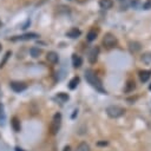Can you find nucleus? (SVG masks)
Here are the masks:
<instances>
[{"label": "nucleus", "instance_id": "nucleus-1", "mask_svg": "<svg viewBox=\"0 0 151 151\" xmlns=\"http://www.w3.org/2000/svg\"><path fill=\"white\" fill-rule=\"evenodd\" d=\"M85 79H86V81H87L92 87H94L96 90H98V91L105 93V90H104V87H103V84H101L100 79L97 77V74L94 73L93 70H91V68L85 70Z\"/></svg>", "mask_w": 151, "mask_h": 151}, {"label": "nucleus", "instance_id": "nucleus-2", "mask_svg": "<svg viewBox=\"0 0 151 151\" xmlns=\"http://www.w3.org/2000/svg\"><path fill=\"white\" fill-rule=\"evenodd\" d=\"M125 112V109L118 105H111L106 109V113L110 118H118L120 116H123Z\"/></svg>", "mask_w": 151, "mask_h": 151}, {"label": "nucleus", "instance_id": "nucleus-3", "mask_svg": "<svg viewBox=\"0 0 151 151\" xmlns=\"http://www.w3.org/2000/svg\"><path fill=\"white\" fill-rule=\"evenodd\" d=\"M60 125H61V114L59 112H57L53 118H52V122H51V126H50V130H51V133L52 134H57L59 129H60Z\"/></svg>", "mask_w": 151, "mask_h": 151}, {"label": "nucleus", "instance_id": "nucleus-4", "mask_svg": "<svg viewBox=\"0 0 151 151\" xmlns=\"http://www.w3.org/2000/svg\"><path fill=\"white\" fill-rule=\"evenodd\" d=\"M116 44H117V38L111 33H106L103 39V45L106 48H112L116 46Z\"/></svg>", "mask_w": 151, "mask_h": 151}, {"label": "nucleus", "instance_id": "nucleus-5", "mask_svg": "<svg viewBox=\"0 0 151 151\" xmlns=\"http://www.w3.org/2000/svg\"><path fill=\"white\" fill-rule=\"evenodd\" d=\"M98 54H99V47H98V46L92 47V48L90 50V52H88V55H87L88 61H90L91 64H94V63L97 61V59H98Z\"/></svg>", "mask_w": 151, "mask_h": 151}, {"label": "nucleus", "instance_id": "nucleus-6", "mask_svg": "<svg viewBox=\"0 0 151 151\" xmlns=\"http://www.w3.org/2000/svg\"><path fill=\"white\" fill-rule=\"evenodd\" d=\"M39 35L37 33H25L22 35H17L14 38H12L13 41H17V40H22V41H26V40H32V39H35L38 38Z\"/></svg>", "mask_w": 151, "mask_h": 151}, {"label": "nucleus", "instance_id": "nucleus-7", "mask_svg": "<svg viewBox=\"0 0 151 151\" xmlns=\"http://www.w3.org/2000/svg\"><path fill=\"white\" fill-rule=\"evenodd\" d=\"M27 87V85L22 81H11V88L14 92H22L25 91Z\"/></svg>", "mask_w": 151, "mask_h": 151}, {"label": "nucleus", "instance_id": "nucleus-8", "mask_svg": "<svg viewBox=\"0 0 151 151\" xmlns=\"http://www.w3.org/2000/svg\"><path fill=\"white\" fill-rule=\"evenodd\" d=\"M46 59H47L51 64H57L58 60H59V57H58V54H57L55 52L51 51V52H48V53L46 54Z\"/></svg>", "mask_w": 151, "mask_h": 151}, {"label": "nucleus", "instance_id": "nucleus-9", "mask_svg": "<svg viewBox=\"0 0 151 151\" xmlns=\"http://www.w3.org/2000/svg\"><path fill=\"white\" fill-rule=\"evenodd\" d=\"M80 31L78 29V28H76V27H73V28H71L70 31H67L66 32V35L68 37V38H72V39H76V38H78L79 35H80Z\"/></svg>", "mask_w": 151, "mask_h": 151}, {"label": "nucleus", "instance_id": "nucleus-10", "mask_svg": "<svg viewBox=\"0 0 151 151\" xmlns=\"http://www.w3.org/2000/svg\"><path fill=\"white\" fill-rule=\"evenodd\" d=\"M72 64H73V66L77 68V67H80L81 66V64H83V59L78 55V54H72Z\"/></svg>", "mask_w": 151, "mask_h": 151}, {"label": "nucleus", "instance_id": "nucleus-11", "mask_svg": "<svg viewBox=\"0 0 151 151\" xmlns=\"http://www.w3.org/2000/svg\"><path fill=\"white\" fill-rule=\"evenodd\" d=\"M150 77H151V71H139V79L143 83L147 81L150 79Z\"/></svg>", "mask_w": 151, "mask_h": 151}, {"label": "nucleus", "instance_id": "nucleus-12", "mask_svg": "<svg viewBox=\"0 0 151 151\" xmlns=\"http://www.w3.org/2000/svg\"><path fill=\"white\" fill-rule=\"evenodd\" d=\"M11 125H12V127H13V130H14L15 132H19L20 129H21V126H20V120H19L17 117H13V118H12Z\"/></svg>", "mask_w": 151, "mask_h": 151}, {"label": "nucleus", "instance_id": "nucleus-13", "mask_svg": "<svg viewBox=\"0 0 151 151\" xmlns=\"http://www.w3.org/2000/svg\"><path fill=\"white\" fill-rule=\"evenodd\" d=\"M79 77L77 76V77H73L71 80H70V83H68V87L71 88V90H74L77 86H78V84H79Z\"/></svg>", "mask_w": 151, "mask_h": 151}, {"label": "nucleus", "instance_id": "nucleus-14", "mask_svg": "<svg viewBox=\"0 0 151 151\" xmlns=\"http://www.w3.org/2000/svg\"><path fill=\"white\" fill-rule=\"evenodd\" d=\"M129 47H130V51L131 52H137L140 50V44L139 42H136V41H130L129 42Z\"/></svg>", "mask_w": 151, "mask_h": 151}, {"label": "nucleus", "instance_id": "nucleus-15", "mask_svg": "<svg viewBox=\"0 0 151 151\" xmlns=\"http://www.w3.org/2000/svg\"><path fill=\"white\" fill-rule=\"evenodd\" d=\"M76 151H91V149H90V146H88V144H87V143L81 142L80 144H78V146H77Z\"/></svg>", "mask_w": 151, "mask_h": 151}, {"label": "nucleus", "instance_id": "nucleus-16", "mask_svg": "<svg viewBox=\"0 0 151 151\" xmlns=\"http://www.w3.org/2000/svg\"><path fill=\"white\" fill-rule=\"evenodd\" d=\"M99 5L101 8H105V9H109L112 7V1L111 0H100L99 1Z\"/></svg>", "mask_w": 151, "mask_h": 151}, {"label": "nucleus", "instance_id": "nucleus-17", "mask_svg": "<svg viewBox=\"0 0 151 151\" xmlns=\"http://www.w3.org/2000/svg\"><path fill=\"white\" fill-rule=\"evenodd\" d=\"M29 54L33 57V58H38L40 54H41V50L38 48V47H32L29 50Z\"/></svg>", "mask_w": 151, "mask_h": 151}, {"label": "nucleus", "instance_id": "nucleus-18", "mask_svg": "<svg viewBox=\"0 0 151 151\" xmlns=\"http://www.w3.org/2000/svg\"><path fill=\"white\" fill-rule=\"evenodd\" d=\"M57 99L60 101V103H65L68 100V94L67 93H64V92H60L57 94Z\"/></svg>", "mask_w": 151, "mask_h": 151}, {"label": "nucleus", "instance_id": "nucleus-19", "mask_svg": "<svg viewBox=\"0 0 151 151\" xmlns=\"http://www.w3.org/2000/svg\"><path fill=\"white\" fill-rule=\"evenodd\" d=\"M86 38H87L88 41H93V40H96V39H97V32L93 31V29H91V31L87 33Z\"/></svg>", "mask_w": 151, "mask_h": 151}, {"label": "nucleus", "instance_id": "nucleus-20", "mask_svg": "<svg viewBox=\"0 0 151 151\" xmlns=\"http://www.w3.org/2000/svg\"><path fill=\"white\" fill-rule=\"evenodd\" d=\"M142 61L145 63V64H147V65H150V64H151V52L145 53V54L142 57Z\"/></svg>", "mask_w": 151, "mask_h": 151}, {"label": "nucleus", "instance_id": "nucleus-21", "mask_svg": "<svg viewBox=\"0 0 151 151\" xmlns=\"http://www.w3.org/2000/svg\"><path fill=\"white\" fill-rule=\"evenodd\" d=\"M12 54V52L11 51H7L6 53H5V55H4V59L0 61V67H4L5 66V64H6V61L8 60V58H9V55Z\"/></svg>", "mask_w": 151, "mask_h": 151}, {"label": "nucleus", "instance_id": "nucleus-22", "mask_svg": "<svg viewBox=\"0 0 151 151\" xmlns=\"http://www.w3.org/2000/svg\"><path fill=\"white\" fill-rule=\"evenodd\" d=\"M134 87H136V85H134V81H132V80H129V81H127V84H126V88H125V91H126V92L133 91V90H134Z\"/></svg>", "mask_w": 151, "mask_h": 151}, {"label": "nucleus", "instance_id": "nucleus-23", "mask_svg": "<svg viewBox=\"0 0 151 151\" xmlns=\"http://www.w3.org/2000/svg\"><path fill=\"white\" fill-rule=\"evenodd\" d=\"M145 9H149V8H151V0H149L146 4H144V6H143Z\"/></svg>", "mask_w": 151, "mask_h": 151}, {"label": "nucleus", "instance_id": "nucleus-24", "mask_svg": "<svg viewBox=\"0 0 151 151\" xmlns=\"http://www.w3.org/2000/svg\"><path fill=\"white\" fill-rule=\"evenodd\" d=\"M4 114V105L0 103V117Z\"/></svg>", "mask_w": 151, "mask_h": 151}, {"label": "nucleus", "instance_id": "nucleus-25", "mask_svg": "<svg viewBox=\"0 0 151 151\" xmlns=\"http://www.w3.org/2000/svg\"><path fill=\"white\" fill-rule=\"evenodd\" d=\"M77 114H78V110H74V111H73V114H72V118H76Z\"/></svg>", "mask_w": 151, "mask_h": 151}, {"label": "nucleus", "instance_id": "nucleus-26", "mask_svg": "<svg viewBox=\"0 0 151 151\" xmlns=\"http://www.w3.org/2000/svg\"><path fill=\"white\" fill-rule=\"evenodd\" d=\"M63 151H71V147H70L68 145H66V146L64 147V150H63Z\"/></svg>", "mask_w": 151, "mask_h": 151}, {"label": "nucleus", "instance_id": "nucleus-27", "mask_svg": "<svg viewBox=\"0 0 151 151\" xmlns=\"http://www.w3.org/2000/svg\"><path fill=\"white\" fill-rule=\"evenodd\" d=\"M98 145H107V142H99Z\"/></svg>", "mask_w": 151, "mask_h": 151}, {"label": "nucleus", "instance_id": "nucleus-28", "mask_svg": "<svg viewBox=\"0 0 151 151\" xmlns=\"http://www.w3.org/2000/svg\"><path fill=\"white\" fill-rule=\"evenodd\" d=\"M15 151H22V150H21V149H19V147H17V149H15Z\"/></svg>", "mask_w": 151, "mask_h": 151}, {"label": "nucleus", "instance_id": "nucleus-29", "mask_svg": "<svg viewBox=\"0 0 151 151\" xmlns=\"http://www.w3.org/2000/svg\"><path fill=\"white\" fill-rule=\"evenodd\" d=\"M1 48H2V46H1V44H0V52H1Z\"/></svg>", "mask_w": 151, "mask_h": 151}, {"label": "nucleus", "instance_id": "nucleus-30", "mask_svg": "<svg viewBox=\"0 0 151 151\" xmlns=\"http://www.w3.org/2000/svg\"><path fill=\"white\" fill-rule=\"evenodd\" d=\"M149 88H150V90H151V84H150V85H149Z\"/></svg>", "mask_w": 151, "mask_h": 151}, {"label": "nucleus", "instance_id": "nucleus-31", "mask_svg": "<svg viewBox=\"0 0 151 151\" xmlns=\"http://www.w3.org/2000/svg\"><path fill=\"white\" fill-rule=\"evenodd\" d=\"M0 26H1V20H0Z\"/></svg>", "mask_w": 151, "mask_h": 151}, {"label": "nucleus", "instance_id": "nucleus-32", "mask_svg": "<svg viewBox=\"0 0 151 151\" xmlns=\"http://www.w3.org/2000/svg\"><path fill=\"white\" fill-rule=\"evenodd\" d=\"M119 1H122V0H119Z\"/></svg>", "mask_w": 151, "mask_h": 151}]
</instances>
